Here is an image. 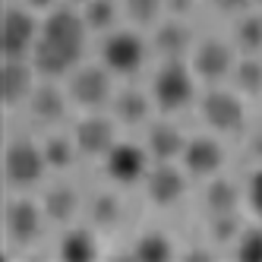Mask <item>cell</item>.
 Here are the masks:
<instances>
[{
  "label": "cell",
  "mask_w": 262,
  "mask_h": 262,
  "mask_svg": "<svg viewBox=\"0 0 262 262\" xmlns=\"http://www.w3.org/2000/svg\"><path fill=\"white\" fill-rule=\"evenodd\" d=\"M89 26L79 10L73 7H54L41 16L38 41L32 48V63L45 79H67L82 63Z\"/></svg>",
  "instance_id": "cell-1"
},
{
  "label": "cell",
  "mask_w": 262,
  "mask_h": 262,
  "mask_svg": "<svg viewBox=\"0 0 262 262\" xmlns=\"http://www.w3.org/2000/svg\"><path fill=\"white\" fill-rule=\"evenodd\" d=\"M155 107L164 114H177V111L190 107L196 95V73L186 60H161V67L152 76V89H148Z\"/></svg>",
  "instance_id": "cell-2"
},
{
  "label": "cell",
  "mask_w": 262,
  "mask_h": 262,
  "mask_svg": "<svg viewBox=\"0 0 262 262\" xmlns=\"http://www.w3.org/2000/svg\"><path fill=\"white\" fill-rule=\"evenodd\" d=\"M196 104L202 123L218 136H237L247 129V104H243V95L237 89L209 85L196 98Z\"/></svg>",
  "instance_id": "cell-3"
},
{
  "label": "cell",
  "mask_w": 262,
  "mask_h": 262,
  "mask_svg": "<svg viewBox=\"0 0 262 262\" xmlns=\"http://www.w3.org/2000/svg\"><path fill=\"white\" fill-rule=\"evenodd\" d=\"M98 60L114 76H136L148 60V41L133 29H111L101 38Z\"/></svg>",
  "instance_id": "cell-4"
},
{
  "label": "cell",
  "mask_w": 262,
  "mask_h": 262,
  "mask_svg": "<svg viewBox=\"0 0 262 262\" xmlns=\"http://www.w3.org/2000/svg\"><path fill=\"white\" fill-rule=\"evenodd\" d=\"M67 95L82 111L111 107V98H114V73L101 60L98 63H79L67 76Z\"/></svg>",
  "instance_id": "cell-5"
},
{
  "label": "cell",
  "mask_w": 262,
  "mask_h": 262,
  "mask_svg": "<svg viewBox=\"0 0 262 262\" xmlns=\"http://www.w3.org/2000/svg\"><path fill=\"white\" fill-rule=\"evenodd\" d=\"M48 171H51V167H48L41 142L26 139V136H16V139L7 142L4 174H7V183L13 186V190H29V186L41 183Z\"/></svg>",
  "instance_id": "cell-6"
},
{
  "label": "cell",
  "mask_w": 262,
  "mask_h": 262,
  "mask_svg": "<svg viewBox=\"0 0 262 262\" xmlns=\"http://www.w3.org/2000/svg\"><path fill=\"white\" fill-rule=\"evenodd\" d=\"M234 63H237V48L234 41H224V38H202L190 51V67L196 73V79L209 85L231 79Z\"/></svg>",
  "instance_id": "cell-7"
},
{
  "label": "cell",
  "mask_w": 262,
  "mask_h": 262,
  "mask_svg": "<svg viewBox=\"0 0 262 262\" xmlns=\"http://www.w3.org/2000/svg\"><path fill=\"white\" fill-rule=\"evenodd\" d=\"M101 161H104V174L114 180L117 186L142 183L145 174H148V167H152V155H148L145 145L123 142V139H117L114 145H111V152Z\"/></svg>",
  "instance_id": "cell-8"
},
{
  "label": "cell",
  "mask_w": 262,
  "mask_h": 262,
  "mask_svg": "<svg viewBox=\"0 0 262 262\" xmlns=\"http://www.w3.org/2000/svg\"><path fill=\"white\" fill-rule=\"evenodd\" d=\"M38 29H41V19L29 7L10 4L4 10V32H0L4 57H32V48L38 41Z\"/></svg>",
  "instance_id": "cell-9"
},
{
  "label": "cell",
  "mask_w": 262,
  "mask_h": 262,
  "mask_svg": "<svg viewBox=\"0 0 262 262\" xmlns=\"http://www.w3.org/2000/svg\"><path fill=\"white\" fill-rule=\"evenodd\" d=\"M186 174L183 164L177 167V161H155L148 167V174L142 180V190L148 196V202L158 205V209H171L177 205L186 193Z\"/></svg>",
  "instance_id": "cell-10"
},
{
  "label": "cell",
  "mask_w": 262,
  "mask_h": 262,
  "mask_svg": "<svg viewBox=\"0 0 262 262\" xmlns=\"http://www.w3.org/2000/svg\"><path fill=\"white\" fill-rule=\"evenodd\" d=\"M45 209L38 202H32L26 196L19 199H10L7 202V212H4V228H7V240L13 247H29L41 237V228H45Z\"/></svg>",
  "instance_id": "cell-11"
},
{
  "label": "cell",
  "mask_w": 262,
  "mask_h": 262,
  "mask_svg": "<svg viewBox=\"0 0 262 262\" xmlns=\"http://www.w3.org/2000/svg\"><path fill=\"white\" fill-rule=\"evenodd\" d=\"M73 139L85 158H104L117 142V120L104 117L101 111H85V117L73 126Z\"/></svg>",
  "instance_id": "cell-12"
},
{
  "label": "cell",
  "mask_w": 262,
  "mask_h": 262,
  "mask_svg": "<svg viewBox=\"0 0 262 262\" xmlns=\"http://www.w3.org/2000/svg\"><path fill=\"white\" fill-rule=\"evenodd\" d=\"M180 164L190 177H199V180H209L215 174H221L224 167V148L215 136H190L183 145V155H180Z\"/></svg>",
  "instance_id": "cell-13"
},
{
  "label": "cell",
  "mask_w": 262,
  "mask_h": 262,
  "mask_svg": "<svg viewBox=\"0 0 262 262\" xmlns=\"http://www.w3.org/2000/svg\"><path fill=\"white\" fill-rule=\"evenodd\" d=\"M193 32L180 16H167V19L155 23L152 32V51L158 54L161 60H183L186 54L193 51Z\"/></svg>",
  "instance_id": "cell-14"
},
{
  "label": "cell",
  "mask_w": 262,
  "mask_h": 262,
  "mask_svg": "<svg viewBox=\"0 0 262 262\" xmlns=\"http://www.w3.org/2000/svg\"><path fill=\"white\" fill-rule=\"evenodd\" d=\"M70 95H67V89H57L51 79L48 82H38L35 85V92L29 95L26 101V111H29V117L35 123H41V126H54V123H60L67 117V107H70Z\"/></svg>",
  "instance_id": "cell-15"
},
{
  "label": "cell",
  "mask_w": 262,
  "mask_h": 262,
  "mask_svg": "<svg viewBox=\"0 0 262 262\" xmlns=\"http://www.w3.org/2000/svg\"><path fill=\"white\" fill-rule=\"evenodd\" d=\"M35 76H38V70L29 57H4V101L7 107H19L29 101V95L35 92Z\"/></svg>",
  "instance_id": "cell-16"
},
{
  "label": "cell",
  "mask_w": 262,
  "mask_h": 262,
  "mask_svg": "<svg viewBox=\"0 0 262 262\" xmlns=\"http://www.w3.org/2000/svg\"><path fill=\"white\" fill-rule=\"evenodd\" d=\"M152 107H155V101L148 92L126 85V89L114 92V98H111V117L123 126H145L148 117H152Z\"/></svg>",
  "instance_id": "cell-17"
},
{
  "label": "cell",
  "mask_w": 262,
  "mask_h": 262,
  "mask_svg": "<svg viewBox=\"0 0 262 262\" xmlns=\"http://www.w3.org/2000/svg\"><path fill=\"white\" fill-rule=\"evenodd\" d=\"M183 145H186V136L177 123H171V120L148 123L145 148H148V155H152V161H180Z\"/></svg>",
  "instance_id": "cell-18"
},
{
  "label": "cell",
  "mask_w": 262,
  "mask_h": 262,
  "mask_svg": "<svg viewBox=\"0 0 262 262\" xmlns=\"http://www.w3.org/2000/svg\"><path fill=\"white\" fill-rule=\"evenodd\" d=\"M41 209H45L48 221H54V224H73L76 215L82 212L79 190L70 186V183H54L51 190H45V196H41Z\"/></svg>",
  "instance_id": "cell-19"
},
{
  "label": "cell",
  "mask_w": 262,
  "mask_h": 262,
  "mask_svg": "<svg viewBox=\"0 0 262 262\" xmlns=\"http://www.w3.org/2000/svg\"><path fill=\"white\" fill-rule=\"evenodd\" d=\"M240 202H243V193H240V186L228 177H209L205 180V190H202V205H205V212L209 215H228V212H237L240 209Z\"/></svg>",
  "instance_id": "cell-20"
},
{
  "label": "cell",
  "mask_w": 262,
  "mask_h": 262,
  "mask_svg": "<svg viewBox=\"0 0 262 262\" xmlns=\"http://www.w3.org/2000/svg\"><path fill=\"white\" fill-rule=\"evenodd\" d=\"M57 256L67 262H89L98 256V237L89 228H70L60 243H57Z\"/></svg>",
  "instance_id": "cell-21"
},
{
  "label": "cell",
  "mask_w": 262,
  "mask_h": 262,
  "mask_svg": "<svg viewBox=\"0 0 262 262\" xmlns=\"http://www.w3.org/2000/svg\"><path fill=\"white\" fill-rule=\"evenodd\" d=\"M231 41L240 54H262V13L247 10L234 19Z\"/></svg>",
  "instance_id": "cell-22"
},
{
  "label": "cell",
  "mask_w": 262,
  "mask_h": 262,
  "mask_svg": "<svg viewBox=\"0 0 262 262\" xmlns=\"http://www.w3.org/2000/svg\"><path fill=\"white\" fill-rule=\"evenodd\" d=\"M231 85L243 98L262 95V60H259V54H243V57H237L234 73H231Z\"/></svg>",
  "instance_id": "cell-23"
},
{
  "label": "cell",
  "mask_w": 262,
  "mask_h": 262,
  "mask_svg": "<svg viewBox=\"0 0 262 262\" xmlns=\"http://www.w3.org/2000/svg\"><path fill=\"white\" fill-rule=\"evenodd\" d=\"M41 148H45V158H48L51 171H70V167L76 164V158L82 155L79 145H76V139H73V133L70 136L67 133H51L41 142Z\"/></svg>",
  "instance_id": "cell-24"
},
{
  "label": "cell",
  "mask_w": 262,
  "mask_h": 262,
  "mask_svg": "<svg viewBox=\"0 0 262 262\" xmlns=\"http://www.w3.org/2000/svg\"><path fill=\"white\" fill-rule=\"evenodd\" d=\"M129 256L142 259V262H167V259L177 256V250H174V243H171V237H167V234H161V231H145V234L136 237Z\"/></svg>",
  "instance_id": "cell-25"
},
{
  "label": "cell",
  "mask_w": 262,
  "mask_h": 262,
  "mask_svg": "<svg viewBox=\"0 0 262 262\" xmlns=\"http://www.w3.org/2000/svg\"><path fill=\"white\" fill-rule=\"evenodd\" d=\"M120 0H82V19L89 26V32H101L107 35L111 29L117 26V16H120Z\"/></svg>",
  "instance_id": "cell-26"
},
{
  "label": "cell",
  "mask_w": 262,
  "mask_h": 262,
  "mask_svg": "<svg viewBox=\"0 0 262 262\" xmlns=\"http://www.w3.org/2000/svg\"><path fill=\"white\" fill-rule=\"evenodd\" d=\"M89 218L101 231L117 228V224L123 221V202H120V196L117 193H98L95 199L89 202Z\"/></svg>",
  "instance_id": "cell-27"
},
{
  "label": "cell",
  "mask_w": 262,
  "mask_h": 262,
  "mask_svg": "<svg viewBox=\"0 0 262 262\" xmlns=\"http://www.w3.org/2000/svg\"><path fill=\"white\" fill-rule=\"evenodd\" d=\"M129 23L136 26H155L164 13V0H120Z\"/></svg>",
  "instance_id": "cell-28"
},
{
  "label": "cell",
  "mask_w": 262,
  "mask_h": 262,
  "mask_svg": "<svg viewBox=\"0 0 262 262\" xmlns=\"http://www.w3.org/2000/svg\"><path fill=\"white\" fill-rule=\"evenodd\" d=\"M234 256L243 262H262V224L240 231V237L234 240Z\"/></svg>",
  "instance_id": "cell-29"
},
{
  "label": "cell",
  "mask_w": 262,
  "mask_h": 262,
  "mask_svg": "<svg viewBox=\"0 0 262 262\" xmlns=\"http://www.w3.org/2000/svg\"><path fill=\"white\" fill-rule=\"evenodd\" d=\"M243 231V224L237 218V212H228V215H209V237L215 243H234Z\"/></svg>",
  "instance_id": "cell-30"
},
{
  "label": "cell",
  "mask_w": 262,
  "mask_h": 262,
  "mask_svg": "<svg viewBox=\"0 0 262 262\" xmlns=\"http://www.w3.org/2000/svg\"><path fill=\"white\" fill-rule=\"evenodd\" d=\"M243 199H247V205L253 209V215L262 221V164H259L256 171L250 174V180H247V190H243Z\"/></svg>",
  "instance_id": "cell-31"
},
{
  "label": "cell",
  "mask_w": 262,
  "mask_h": 262,
  "mask_svg": "<svg viewBox=\"0 0 262 262\" xmlns=\"http://www.w3.org/2000/svg\"><path fill=\"white\" fill-rule=\"evenodd\" d=\"M209 4H212L218 13H224V16H240V13L250 10L253 0H209Z\"/></svg>",
  "instance_id": "cell-32"
},
{
  "label": "cell",
  "mask_w": 262,
  "mask_h": 262,
  "mask_svg": "<svg viewBox=\"0 0 262 262\" xmlns=\"http://www.w3.org/2000/svg\"><path fill=\"white\" fill-rule=\"evenodd\" d=\"M247 152H250V158L256 164H262V123L253 126L250 133H247Z\"/></svg>",
  "instance_id": "cell-33"
},
{
  "label": "cell",
  "mask_w": 262,
  "mask_h": 262,
  "mask_svg": "<svg viewBox=\"0 0 262 262\" xmlns=\"http://www.w3.org/2000/svg\"><path fill=\"white\" fill-rule=\"evenodd\" d=\"M193 10V0H164V13H171V16H183Z\"/></svg>",
  "instance_id": "cell-34"
},
{
  "label": "cell",
  "mask_w": 262,
  "mask_h": 262,
  "mask_svg": "<svg viewBox=\"0 0 262 262\" xmlns=\"http://www.w3.org/2000/svg\"><path fill=\"white\" fill-rule=\"evenodd\" d=\"M60 0H23V7H29L32 13H51Z\"/></svg>",
  "instance_id": "cell-35"
},
{
  "label": "cell",
  "mask_w": 262,
  "mask_h": 262,
  "mask_svg": "<svg viewBox=\"0 0 262 262\" xmlns=\"http://www.w3.org/2000/svg\"><path fill=\"white\" fill-rule=\"evenodd\" d=\"M63 4H82V0H63Z\"/></svg>",
  "instance_id": "cell-36"
},
{
  "label": "cell",
  "mask_w": 262,
  "mask_h": 262,
  "mask_svg": "<svg viewBox=\"0 0 262 262\" xmlns=\"http://www.w3.org/2000/svg\"><path fill=\"white\" fill-rule=\"evenodd\" d=\"M256 4H262V0H256Z\"/></svg>",
  "instance_id": "cell-37"
}]
</instances>
